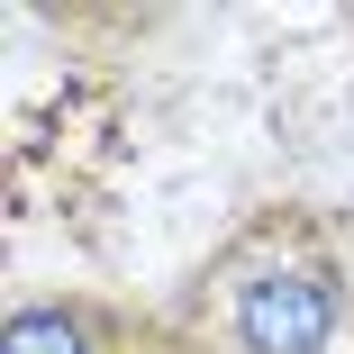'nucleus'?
Here are the masks:
<instances>
[{
	"instance_id": "obj_1",
	"label": "nucleus",
	"mask_w": 354,
	"mask_h": 354,
	"mask_svg": "<svg viewBox=\"0 0 354 354\" xmlns=\"http://www.w3.org/2000/svg\"><path fill=\"white\" fill-rule=\"evenodd\" d=\"M336 263L309 245H281L236 272L227 291V345L236 354H327L336 345Z\"/></svg>"
},
{
	"instance_id": "obj_2",
	"label": "nucleus",
	"mask_w": 354,
	"mask_h": 354,
	"mask_svg": "<svg viewBox=\"0 0 354 354\" xmlns=\"http://www.w3.org/2000/svg\"><path fill=\"white\" fill-rule=\"evenodd\" d=\"M10 354H91V318L82 309H19Z\"/></svg>"
}]
</instances>
